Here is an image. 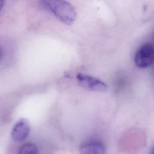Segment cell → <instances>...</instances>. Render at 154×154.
<instances>
[{
	"mask_svg": "<svg viewBox=\"0 0 154 154\" xmlns=\"http://www.w3.org/2000/svg\"><path fill=\"white\" fill-rule=\"evenodd\" d=\"M2 54H3V52H2V50L0 46V60H1L2 57Z\"/></svg>",
	"mask_w": 154,
	"mask_h": 154,
	"instance_id": "8",
	"label": "cell"
},
{
	"mask_svg": "<svg viewBox=\"0 0 154 154\" xmlns=\"http://www.w3.org/2000/svg\"><path fill=\"white\" fill-rule=\"evenodd\" d=\"M43 4L64 23L71 25L75 20L76 11L74 7L65 0H43Z\"/></svg>",
	"mask_w": 154,
	"mask_h": 154,
	"instance_id": "1",
	"label": "cell"
},
{
	"mask_svg": "<svg viewBox=\"0 0 154 154\" xmlns=\"http://www.w3.org/2000/svg\"><path fill=\"white\" fill-rule=\"evenodd\" d=\"M76 78L79 84L86 89L95 91H105L107 89L105 83L94 77L78 73Z\"/></svg>",
	"mask_w": 154,
	"mask_h": 154,
	"instance_id": "3",
	"label": "cell"
},
{
	"mask_svg": "<svg viewBox=\"0 0 154 154\" xmlns=\"http://www.w3.org/2000/svg\"><path fill=\"white\" fill-rule=\"evenodd\" d=\"M30 126L28 121L25 119H20L11 131V137L16 141H20L25 139L29 133Z\"/></svg>",
	"mask_w": 154,
	"mask_h": 154,
	"instance_id": "4",
	"label": "cell"
},
{
	"mask_svg": "<svg viewBox=\"0 0 154 154\" xmlns=\"http://www.w3.org/2000/svg\"><path fill=\"white\" fill-rule=\"evenodd\" d=\"M38 150L35 145L28 143L23 145L19 149L18 154H37Z\"/></svg>",
	"mask_w": 154,
	"mask_h": 154,
	"instance_id": "6",
	"label": "cell"
},
{
	"mask_svg": "<svg viewBox=\"0 0 154 154\" xmlns=\"http://www.w3.org/2000/svg\"><path fill=\"white\" fill-rule=\"evenodd\" d=\"M80 153L81 154H106V150L101 141L91 140L81 146Z\"/></svg>",
	"mask_w": 154,
	"mask_h": 154,
	"instance_id": "5",
	"label": "cell"
},
{
	"mask_svg": "<svg viewBox=\"0 0 154 154\" xmlns=\"http://www.w3.org/2000/svg\"><path fill=\"white\" fill-rule=\"evenodd\" d=\"M134 61L140 68H146L154 62V48L149 43L143 45L137 51Z\"/></svg>",
	"mask_w": 154,
	"mask_h": 154,
	"instance_id": "2",
	"label": "cell"
},
{
	"mask_svg": "<svg viewBox=\"0 0 154 154\" xmlns=\"http://www.w3.org/2000/svg\"><path fill=\"white\" fill-rule=\"evenodd\" d=\"M4 4V0H0V11H1V9H2V8L3 7Z\"/></svg>",
	"mask_w": 154,
	"mask_h": 154,
	"instance_id": "7",
	"label": "cell"
},
{
	"mask_svg": "<svg viewBox=\"0 0 154 154\" xmlns=\"http://www.w3.org/2000/svg\"><path fill=\"white\" fill-rule=\"evenodd\" d=\"M150 154H154V146H153L152 150H151V152H150Z\"/></svg>",
	"mask_w": 154,
	"mask_h": 154,
	"instance_id": "9",
	"label": "cell"
}]
</instances>
